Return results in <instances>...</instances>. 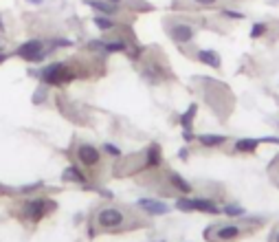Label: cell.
<instances>
[{
	"label": "cell",
	"instance_id": "obj_1",
	"mask_svg": "<svg viewBox=\"0 0 279 242\" xmlns=\"http://www.w3.org/2000/svg\"><path fill=\"white\" fill-rule=\"evenodd\" d=\"M125 220H128V216L121 207H101L97 216H95V223L99 225L101 229L106 231H114V229H121L125 225Z\"/></svg>",
	"mask_w": 279,
	"mask_h": 242
},
{
	"label": "cell",
	"instance_id": "obj_2",
	"mask_svg": "<svg viewBox=\"0 0 279 242\" xmlns=\"http://www.w3.org/2000/svg\"><path fill=\"white\" fill-rule=\"evenodd\" d=\"M176 207L182 212H205V214H220L222 209L209 198H178Z\"/></svg>",
	"mask_w": 279,
	"mask_h": 242
},
{
	"label": "cell",
	"instance_id": "obj_3",
	"mask_svg": "<svg viewBox=\"0 0 279 242\" xmlns=\"http://www.w3.org/2000/svg\"><path fill=\"white\" fill-rule=\"evenodd\" d=\"M244 234V227L242 225H218V227H211L207 231V238L209 240H218V242H231V240H237L242 238Z\"/></svg>",
	"mask_w": 279,
	"mask_h": 242
},
{
	"label": "cell",
	"instance_id": "obj_4",
	"mask_svg": "<svg viewBox=\"0 0 279 242\" xmlns=\"http://www.w3.org/2000/svg\"><path fill=\"white\" fill-rule=\"evenodd\" d=\"M51 209H55V203L53 200H47V198H35V200H27L24 203V209L22 214L27 216L29 220H33V223H38V220H42L44 216H47Z\"/></svg>",
	"mask_w": 279,
	"mask_h": 242
},
{
	"label": "cell",
	"instance_id": "obj_5",
	"mask_svg": "<svg viewBox=\"0 0 279 242\" xmlns=\"http://www.w3.org/2000/svg\"><path fill=\"white\" fill-rule=\"evenodd\" d=\"M42 80L47 81V84H66V81H70L73 80V71L68 69L66 64H51V66H47V69L42 71Z\"/></svg>",
	"mask_w": 279,
	"mask_h": 242
},
{
	"label": "cell",
	"instance_id": "obj_6",
	"mask_svg": "<svg viewBox=\"0 0 279 242\" xmlns=\"http://www.w3.org/2000/svg\"><path fill=\"white\" fill-rule=\"evenodd\" d=\"M169 35H171V40H174V42L187 44V42H191V40H194L196 29L191 27V24H187V22H178V24H174V27L169 29Z\"/></svg>",
	"mask_w": 279,
	"mask_h": 242
},
{
	"label": "cell",
	"instance_id": "obj_7",
	"mask_svg": "<svg viewBox=\"0 0 279 242\" xmlns=\"http://www.w3.org/2000/svg\"><path fill=\"white\" fill-rule=\"evenodd\" d=\"M18 55L29 62H35V60H42L44 55V44L40 40H31V42H24L22 46L18 49Z\"/></svg>",
	"mask_w": 279,
	"mask_h": 242
},
{
	"label": "cell",
	"instance_id": "obj_8",
	"mask_svg": "<svg viewBox=\"0 0 279 242\" xmlns=\"http://www.w3.org/2000/svg\"><path fill=\"white\" fill-rule=\"evenodd\" d=\"M77 157H79V163L84 167H95L99 165V150L95 146H88V143H82L77 148Z\"/></svg>",
	"mask_w": 279,
	"mask_h": 242
},
{
	"label": "cell",
	"instance_id": "obj_9",
	"mask_svg": "<svg viewBox=\"0 0 279 242\" xmlns=\"http://www.w3.org/2000/svg\"><path fill=\"white\" fill-rule=\"evenodd\" d=\"M139 205L145 209L148 214L152 216H163L169 212V207H167L165 203H161V200H150V198H143V200H139Z\"/></svg>",
	"mask_w": 279,
	"mask_h": 242
},
{
	"label": "cell",
	"instance_id": "obj_10",
	"mask_svg": "<svg viewBox=\"0 0 279 242\" xmlns=\"http://www.w3.org/2000/svg\"><path fill=\"white\" fill-rule=\"evenodd\" d=\"M198 60H200L202 64L211 66V69H220V66H222L220 55H218L216 51H211V49H202V51H198Z\"/></svg>",
	"mask_w": 279,
	"mask_h": 242
},
{
	"label": "cell",
	"instance_id": "obj_11",
	"mask_svg": "<svg viewBox=\"0 0 279 242\" xmlns=\"http://www.w3.org/2000/svg\"><path fill=\"white\" fill-rule=\"evenodd\" d=\"M262 139H240V141H235V152H255L257 148H260Z\"/></svg>",
	"mask_w": 279,
	"mask_h": 242
},
{
	"label": "cell",
	"instance_id": "obj_12",
	"mask_svg": "<svg viewBox=\"0 0 279 242\" xmlns=\"http://www.w3.org/2000/svg\"><path fill=\"white\" fill-rule=\"evenodd\" d=\"M198 141H200L205 148H218L226 141V137H222V135H200Z\"/></svg>",
	"mask_w": 279,
	"mask_h": 242
},
{
	"label": "cell",
	"instance_id": "obj_13",
	"mask_svg": "<svg viewBox=\"0 0 279 242\" xmlns=\"http://www.w3.org/2000/svg\"><path fill=\"white\" fill-rule=\"evenodd\" d=\"M196 104H191L189 108H187V112L182 115V119H180V123H182V128H185V139H191V119H194V115H196Z\"/></svg>",
	"mask_w": 279,
	"mask_h": 242
},
{
	"label": "cell",
	"instance_id": "obj_14",
	"mask_svg": "<svg viewBox=\"0 0 279 242\" xmlns=\"http://www.w3.org/2000/svg\"><path fill=\"white\" fill-rule=\"evenodd\" d=\"M88 7H93V9H97V11H101V13H108V15H112V13H116V4H112V2H99V0H88Z\"/></svg>",
	"mask_w": 279,
	"mask_h": 242
},
{
	"label": "cell",
	"instance_id": "obj_15",
	"mask_svg": "<svg viewBox=\"0 0 279 242\" xmlns=\"http://www.w3.org/2000/svg\"><path fill=\"white\" fill-rule=\"evenodd\" d=\"M169 181H171V185H174L176 189H178V192H182V194H189L191 192V183L185 181L180 174H169Z\"/></svg>",
	"mask_w": 279,
	"mask_h": 242
},
{
	"label": "cell",
	"instance_id": "obj_16",
	"mask_svg": "<svg viewBox=\"0 0 279 242\" xmlns=\"http://www.w3.org/2000/svg\"><path fill=\"white\" fill-rule=\"evenodd\" d=\"M161 163V150L159 146H152L148 150V167H156Z\"/></svg>",
	"mask_w": 279,
	"mask_h": 242
},
{
	"label": "cell",
	"instance_id": "obj_17",
	"mask_svg": "<svg viewBox=\"0 0 279 242\" xmlns=\"http://www.w3.org/2000/svg\"><path fill=\"white\" fill-rule=\"evenodd\" d=\"M64 181H75V183H86V178L82 176V174L77 172V167L70 165L68 169L64 172Z\"/></svg>",
	"mask_w": 279,
	"mask_h": 242
},
{
	"label": "cell",
	"instance_id": "obj_18",
	"mask_svg": "<svg viewBox=\"0 0 279 242\" xmlns=\"http://www.w3.org/2000/svg\"><path fill=\"white\" fill-rule=\"evenodd\" d=\"M266 31H268V24H266V22H255V24H253V29H251V38H253V40H255V38H262Z\"/></svg>",
	"mask_w": 279,
	"mask_h": 242
},
{
	"label": "cell",
	"instance_id": "obj_19",
	"mask_svg": "<svg viewBox=\"0 0 279 242\" xmlns=\"http://www.w3.org/2000/svg\"><path fill=\"white\" fill-rule=\"evenodd\" d=\"M222 212H224L226 216H244V209H242L240 205H226Z\"/></svg>",
	"mask_w": 279,
	"mask_h": 242
},
{
	"label": "cell",
	"instance_id": "obj_20",
	"mask_svg": "<svg viewBox=\"0 0 279 242\" xmlns=\"http://www.w3.org/2000/svg\"><path fill=\"white\" fill-rule=\"evenodd\" d=\"M95 24H97L99 29H104V31H108V29L114 27L112 20H108V18H95Z\"/></svg>",
	"mask_w": 279,
	"mask_h": 242
},
{
	"label": "cell",
	"instance_id": "obj_21",
	"mask_svg": "<svg viewBox=\"0 0 279 242\" xmlns=\"http://www.w3.org/2000/svg\"><path fill=\"white\" fill-rule=\"evenodd\" d=\"M271 178H275V183H277V187H279V157L271 163Z\"/></svg>",
	"mask_w": 279,
	"mask_h": 242
},
{
	"label": "cell",
	"instance_id": "obj_22",
	"mask_svg": "<svg viewBox=\"0 0 279 242\" xmlns=\"http://www.w3.org/2000/svg\"><path fill=\"white\" fill-rule=\"evenodd\" d=\"M222 15H226V18H233V20H242V18H244V13L231 11V9H224V11H222Z\"/></svg>",
	"mask_w": 279,
	"mask_h": 242
},
{
	"label": "cell",
	"instance_id": "obj_23",
	"mask_svg": "<svg viewBox=\"0 0 279 242\" xmlns=\"http://www.w3.org/2000/svg\"><path fill=\"white\" fill-rule=\"evenodd\" d=\"M104 150L108 152V154H112V157H119V154H121V150H119V148H116V146H112V143H106V146H104Z\"/></svg>",
	"mask_w": 279,
	"mask_h": 242
},
{
	"label": "cell",
	"instance_id": "obj_24",
	"mask_svg": "<svg viewBox=\"0 0 279 242\" xmlns=\"http://www.w3.org/2000/svg\"><path fill=\"white\" fill-rule=\"evenodd\" d=\"M196 4H202V7H211V4H216L218 0H194Z\"/></svg>",
	"mask_w": 279,
	"mask_h": 242
},
{
	"label": "cell",
	"instance_id": "obj_25",
	"mask_svg": "<svg viewBox=\"0 0 279 242\" xmlns=\"http://www.w3.org/2000/svg\"><path fill=\"white\" fill-rule=\"evenodd\" d=\"M262 141H266V143H277V146H279V137H264Z\"/></svg>",
	"mask_w": 279,
	"mask_h": 242
},
{
	"label": "cell",
	"instance_id": "obj_26",
	"mask_svg": "<svg viewBox=\"0 0 279 242\" xmlns=\"http://www.w3.org/2000/svg\"><path fill=\"white\" fill-rule=\"evenodd\" d=\"M271 242H279V227H277V229L271 234Z\"/></svg>",
	"mask_w": 279,
	"mask_h": 242
},
{
	"label": "cell",
	"instance_id": "obj_27",
	"mask_svg": "<svg viewBox=\"0 0 279 242\" xmlns=\"http://www.w3.org/2000/svg\"><path fill=\"white\" fill-rule=\"evenodd\" d=\"M108 2H112V4H119V2H121V0H108Z\"/></svg>",
	"mask_w": 279,
	"mask_h": 242
},
{
	"label": "cell",
	"instance_id": "obj_28",
	"mask_svg": "<svg viewBox=\"0 0 279 242\" xmlns=\"http://www.w3.org/2000/svg\"><path fill=\"white\" fill-rule=\"evenodd\" d=\"M29 2H35V4H40V2H42V0H29Z\"/></svg>",
	"mask_w": 279,
	"mask_h": 242
},
{
	"label": "cell",
	"instance_id": "obj_29",
	"mask_svg": "<svg viewBox=\"0 0 279 242\" xmlns=\"http://www.w3.org/2000/svg\"><path fill=\"white\" fill-rule=\"evenodd\" d=\"M0 31H4V24H2V20H0Z\"/></svg>",
	"mask_w": 279,
	"mask_h": 242
},
{
	"label": "cell",
	"instance_id": "obj_30",
	"mask_svg": "<svg viewBox=\"0 0 279 242\" xmlns=\"http://www.w3.org/2000/svg\"><path fill=\"white\" fill-rule=\"evenodd\" d=\"M4 60H7V58H4V55H0V64H2V62H4Z\"/></svg>",
	"mask_w": 279,
	"mask_h": 242
}]
</instances>
